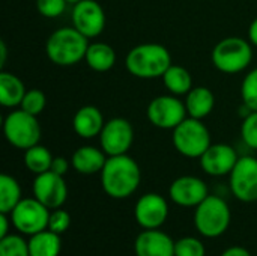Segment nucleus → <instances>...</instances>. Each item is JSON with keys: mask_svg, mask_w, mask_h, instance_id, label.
I'll return each mask as SVG.
<instances>
[{"mask_svg": "<svg viewBox=\"0 0 257 256\" xmlns=\"http://www.w3.org/2000/svg\"><path fill=\"white\" fill-rule=\"evenodd\" d=\"M140 181V167L128 154L108 157L101 170L102 190L113 199L130 198L139 189Z\"/></svg>", "mask_w": 257, "mask_h": 256, "instance_id": "nucleus-1", "label": "nucleus"}, {"mask_svg": "<svg viewBox=\"0 0 257 256\" xmlns=\"http://www.w3.org/2000/svg\"><path fill=\"white\" fill-rule=\"evenodd\" d=\"M172 65V56L170 51L155 42H146L133 47L126 57H125V66L126 71L137 77V78H161L164 72Z\"/></svg>", "mask_w": 257, "mask_h": 256, "instance_id": "nucleus-2", "label": "nucleus"}, {"mask_svg": "<svg viewBox=\"0 0 257 256\" xmlns=\"http://www.w3.org/2000/svg\"><path fill=\"white\" fill-rule=\"evenodd\" d=\"M89 47V39L74 26L54 30L45 44L48 59L59 66H72L84 60Z\"/></svg>", "mask_w": 257, "mask_h": 256, "instance_id": "nucleus-3", "label": "nucleus"}, {"mask_svg": "<svg viewBox=\"0 0 257 256\" xmlns=\"http://www.w3.org/2000/svg\"><path fill=\"white\" fill-rule=\"evenodd\" d=\"M212 65L224 74H238L247 69L253 60V44L239 36L223 38L211 53Z\"/></svg>", "mask_w": 257, "mask_h": 256, "instance_id": "nucleus-4", "label": "nucleus"}, {"mask_svg": "<svg viewBox=\"0 0 257 256\" xmlns=\"http://www.w3.org/2000/svg\"><path fill=\"white\" fill-rule=\"evenodd\" d=\"M232 214L227 202L218 196L209 195L196 207L194 225L200 235L206 238H217L223 235L230 225Z\"/></svg>", "mask_w": 257, "mask_h": 256, "instance_id": "nucleus-5", "label": "nucleus"}, {"mask_svg": "<svg viewBox=\"0 0 257 256\" xmlns=\"http://www.w3.org/2000/svg\"><path fill=\"white\" fill-rule=\"evenodd\" d=\"M175 149L187 158H200L205 151L212 145L208 127L202 119H184L172 134Z\"/></svg>", "mask_w": 257, "mask_h": 256, "instance_id": "nucleus-6", "label": "nucleus"}, {"mask_svg": "<svg viewBox=\"0 0 257 256\" xmlns=\"http://www.w3.org/2000/svg\"><path fill=\"white\" fill-rule=\"evenodd\" d=\"M3 134L9 145L17 149L26 151L41 140V125L38 116L15 109L9 112L3 119Z\"/></svg>", "mask_w": 257, "mask_h": 256, "instance_id": "nucleus-7", "label": "nucleus"}, {"mask_svg": "<svg viewBox=\"0 0 257 256\" xmlns=\"http://www.w3.org/2000/svg\"><path fill=\"white\" fill-rule=\"evenodd\" d=\"M50 210L36 198H26L11 211V222L17 231L24 235H35L48 229Z\"/></svg>", "mask_w": 257, "mask_h": 256, "instance_id": "nucleus-8", "label": "nucleus"}, {"mask_svg": "<svg viewBox=\"0 0 257 256\" xmlns=\"http://www.w3.org/2000/svg\"><path fill=\"white\" fill-rule=\"evenodd\" d=\"M149 122L160 130H175L184 119L188 118L185 103L176 95L155 97L146 110Z\"/></svg>", "mask_w": 257, "mask_h": 256, "instance_id": "nucleus-9", "label": "nucleus"}, {"mask_svg": "<svg viewBox=\"0 0 257 256\" xmlns=\"http://www.w3.org/2000/svg\"><path fill=\"white\" fill-rule=\"evenodd\" d=\"M134 143V128L131 122L125 118H111L104 124L99 134L101 149L108 155H123L128 154Z\"/></svg>", "mask_w": 257, "mask_h": 256, "instance_id": "nucleus-10", "label": "nucleus"}, {"mask_svg": "<svg viewBox=\"0 0 257 256\" xmlns=\"http://www.w3.org/2000/svg\"><path fill=\"white\" fill-rule=\"evenodd\" d=\"M230 190L233 196L245 204L257 201V158L251 155L239 157L230 172Z\"/></svg>", "mask_w": 257, "mask_h": 256, "instance_id": "nucleus-11", "label": "nucleus"}, {"mask_svg": "<svg viewBox=\"0 0 257 256\" xmlns=\"http://www.w3.org/2000/svg\"><path fill=\"white\" fill-rule=\"evenodd\" d=\"M72 26L87 39L99 36L105 29V12L96 0H81L72 5Z\"/></svg>", "mask_w": 257, "mask_h": 256, "instance_id": "nucleus-12", "label": "nucleus"}, {"mask_svg": "<svg viewBox=\"0 0 257 256\" xmlns=\"http://www.w3.org/2000/svg\"><path fill=\"white\" fill-rule=\"evenodd\" d=\"M33 196L48 210L60 208L68 198V187L62 175L51 170L36 175L32 184Z\"/></svg>", "mask_w": 257, "mask_h": 256, "instance_id": "nucleus-13", "label": "nucleus"}, {"mask_svg": "<svg viewBox=\"0 0 257 256\" xmlns=\"http://www.w3.org/2000/svg\"><path fill=\"white\" fill-rule=\"evenodd\" d=\"M134 217L143 229H160L169 217V204L158 193H146L137 201Z\"/></svg>", "mask_w": 257, "mask_h": 256, "instance_id": "nucleus-14", "label": "nucleus"}, {"mask_svg": "<svg viewBox=\"0 0 257 256\" xmlns=\"http://www.w3.org/2000/svg\"><path fill=\"white\" fill-rule=\"evenodd\" d=\"M169 196L179 207L196 208L200 202H203L209 196V193H208V186L203 180L191 175H184L176 178L170 184Z\"/></svg>", "mask_w": 257, "mask_h": 256, "instance_id": "nucleus-15", "label": "nucleus"}, {"mask_svg": "<svg viewBox=\"0 0 257 256\" xmlns=\"http://www.w3.org/2000/svg\"><path fill=\"white\" fill-rule=\"evenodd\" d=\"M199 160L205 174L211 177H224L230 175L239 157L233 146L227 143H212Z\"/></svg>", "mask_w": 257, "mask_h": 256, "instance_id": "nucleus-16", "label": "nucleus"}, {"mask_svg": "<svg viewBox=\"0 0 257 256\" xmlns=\"http://www.w3.org/2000/svg\"><path fill=\"white\" fill-rule=\"evenodd\" d=\"M175 243L160 229H143L134 243L137 256H175Z\"/></svg>", "mask_w": 257, "mask_h": 256, "instance_id": "nucleus-17", "label": "nucleus"}, {"mask_svg": "<svg viewBox=\"0 0 257 256\" xmlns=\"http://www.w3.org/2000/svg\"><path fill=\"white\" fill-rule=\"evenodd\" d=\"M104 116L101 110L95 106H83L80 107L72 118V128L75 134L81 139H93L99 137L104 128Z\"/></svg>", "mask_w": 257, "mask_h": 256, "instance_id": "nucleus-18", "label": "nucleus"}, {"mask_svg": "<svg viewBox=\"0 0 257 256\" xmlns=\"http://www.w3.org/2000/svg\"><path fill=\"white\" fill-rule=\"evenodd\" d=\"M108 155L95 146H81L78 148L71 158L72 167L81 175H95L101 174Z\"/></svg>", "mask_w": 257, "mask_h": 256, "instance_id": "nucleus-19", "label": "nucleus"}, {"mask_svg": "<svg viewBox=\"0 0 257 256\" xmlns=\"http://www.w3.org/2000/svg\"><path fill=\"white\" fill-rule=\"evenodd\" d=\"M185 107L190 118L196 119H205L209 116L215 107V97L211 89L205 86H194L187 95H185Z\"/></svg>", "mask_w": 257, "mask_h": 256, "instance_id": "nucleus-20", "label": "nucleus"}, {"mask_svg": "<svg viewBox=\"0 0 257 256\" xmlns=\"http://www.w3.org/2000/svg\"><path fill=\"white\" fill-rule=\"evenodd\" d=\"M26 92V86L18 75L8 71L0 72V104L3 107H20Z\"/></svg>", "mask_w": 257, "mask_h": 256, "instance_id": "nucleus-21", "label": "nucleus"}, {"mask_svg": "<svg viewBox=\"0 0 257 256\" xmlns=\"http://www.w3.org/2000/svg\"><path fill=\"white\" fill-rule=\"evenodd\" d=\"M84 62L96 72H107L116 63V51L105 42H92L87 47Z\"/></svg>", "mask_w": 257, "mask_h": 256, "instance_id": "nucleus-22", "label": "nucleus"}, {"mask_svg": "<svg viewBox=\"0 0 257 256\" xmlns=\"http://www.w3.org/2000/svg\"><path fill=\"white\" fill-rule=\"evenodd\" d=\"M161 78H163L164 88L169 91V94L176 95V97L187 95L194 88L193 77H191L190 71L181 65L172 63Z\"/></svg>", "mask_w": 257, "mask_h": 256, "instance_id": "nucleus-23", "label": "nucleus"}, {"mask_svg": "<svg viewBox=\"0 0 257 256\" xmlns=\"http://www.w3.org/2000/svg\"><path fill=\"white\" fill-rule=\"evenodd\" d=\"M27 243L30 256H59L62 250L60 235L50 229L32 235Z\"/></svg>", "mask_w": 257, "mask_h": 256, "instance_id": "nucleus-24", "label": "nucleus"}, {"mask_svg": "<svg viewBox=\"0 0 257 256\" xmlns=\"http://www.w3.org/2000/svg\"><path fill=\"white\" fill-rule=\"evenodd\" d=\"M21 199V187L18 181L11 175H0V213L11 214Z\"/></svg>", "mask_w": 257, "mask_h": 256, "instance_id": "nucleus-25", "label": "nucleus"}, {"mask_svg": "<svg viewBox=\"0 0 257 256\" xmlns=\"http://www.w3.org/2000/svg\"><path fill=\"white\" fill-rule=\"evenodd\" d=\"M53 158L54 157L48 151V148H45L39 143L24 151V164L35 175L48 172L51 169Z\"/></svg>", "mask_w": 257, "mask_h": 256, "instance_id": "nucleus-26", "label": "nucleus"}, {"mask_svg": "<svg viewBox=\"0 0 257 256\" xmlns=\"http://www.w3.org/2000/svg\"><path fill=\"white\" fill-rule=\"evenodd\" d=\"M241 98L250 112H257V68L251 69L242 80Z\"/></svg>", "mask_w": 257, "mask_h": 256, "instance_id": "nucleus-27", "label": "nucleus"}, {"mask_svg": "<svg viewBox=\"0 0 257 256\" xmlns=\"http://www.w3.org/2000/svg\"><path fill=\"white\" fill-rule=\"evenodd\" d=\"M0 256H30L29 243L20 235H6L0 238Z\"/></svg>", "mask_w": 257, "mask_h": 256, "instance_id": "nucleus-28", "label": "nucleus"}, {"mask_svg": "<svg viewBox=\"0 0 257 256\" xmlns=\"http://www.w3.org/2000/svg\"><path fill=\"white\" fill-rule=\"evenodd\" d=\"M47 106V97L42 91L39 89H30L26 92L21 104H20V109H23L24 112L30 113V115H41L44 112Z\"/></svg>", "mask_w": 257, "mask_h": 256, "instance_id": "nucleus-29", "label": "nucleus"}, {"mask_svg": "<svg viewBox=\"0 0 257 256\" xmlns=\"http://www.w3.org/2000/svg\"><path fill=\"white\" fill-rule=\"evenodd\" d=\"M203 243L194 237H184L175 243V256H205Z\"/></svg>", "mask_w": 257, "mask_h": 256, "instance_id": "nucleus-30", "label": "nucleus"}, {"mask_svg": "<svg viewBox=\"0 0 257 256\" xmlns=\"http://www.w3.org/2000/svg\"><path fill=\"white\" fill-rule=\"evenodd\" d=\"M241 137L248 148L257 149V112H248L242 119Z\"/></svg>", "mask_w": 257, "mask_h": 256, "instance_id": "nucleus-31", "label": "nucleus"}, {"mask_svg": "<svg viewBox=\"0 0 257 256\" xmlns=\"http://www.w3.org/2000/svg\"><path fill=\"white\" fill-rule=\"evenodd\" d=\"M68 6L66 0H36L38 12L45 18H57L60 17Z\"/></svg>", "mask_w": 257, "mask_h": 256, "instance_id": "nucleus-32", "label": "nucleus"}, {"mask_svg": "<svg viewBox=\"0 0 257 256\" xmlns=\"http://www.w3.org/2000/svg\"><path fill=\"white\" fill-rule=\"evenodd\" d=\"M71 225V216L68 211L62 210V208H57V210H53L50 213V220H48V229L51 232H56L59 235H62L65 231H68Z\"/></svg>", "mask_w": 257, "mask_h": 256, "instance_id": "nucleus-33", "label": "nucleus"}, {"mask_svg": "<svg viewBox=\"0 0 257 256\" xmlns=\"http://www.w3.org/2000/svg\"><path fill=\"white\" fill-rule=\"evenodd\" d=\"M69 161L65 158V157H54L53 158V163H51V172H54V174H57V175H65L68 170H69Z\"/></svg>", "mask_w": 257, "mask_h": 256, "instance_id": "nucleus-34", "label": "nucleus"}, {"mask_svg": "<svg viewBox=\"0 0 257 256\" xmlns=\"http://www.w3.org/2000/svg\"><path fill=\"white\" fill-rule=\"evenodd\" d=\"M221 256H251V253L245 249V247H241V246H233V247H229L226 249Z\"/></svg>", "mask_w": 257, "mask_h": 256, "instance_id": "nucleus-35", "label": "nucleus"}, {"mask_svg": "<svg viewBox=\"0 0 257 256\" xmlns=\"http://www.w3.org/2000/svg\"><path fill=\"white\" fill-rule=\"evenodd\" d=\"M8 229H9V219H8V214L6 213H0V238H5L8 234Z\"/></svg>", "mask_w": 257, "mask_h": 256, "instance_id": "nucleus-36", "label": "nucleus"}, {"mask_svg": "<svg viewBox=\"0 0 257 256\" xmlns=\"http://www.w3.org/2000/svg\"><path fill=\"white\" fill-rule=\"evenodd\" d=\"M248 41L253 44V47H257V18H254L248 27Z\"/></svg>", "mask_w": 257, "mask_h": 256, "instance_id": "nucleus-37", "label": "nucleus"}, {"mask_svg": "<svg viewBox=\"0 0 257 256\" xmlns=\"http://www.w3.org/2000/svg\"><path fill=\"white\" fill-rule=\"evenodd\" d=\"M6 44H5V41H0V66H3L5 65V62H6Z\"/></svg>", "mask_w": 257, "mask_h": 256, "instance_id": "nucleus-38", "label": "nucleus"}, {"mask_svg": "<svg viewBox=\"0 0 257 256\" xmlns=\"http://www.w3.org/2000/svg\"><path fill=\"white\" fill-rule=\"evenodd\" d=\"M66 2H68V5H75V3H78L81 0H66Z\"/></svg>", "mask_w": 257, "mask_h": 256, "instance_id": "nucleus-39", "label": "nucleus"}]
</instances>
